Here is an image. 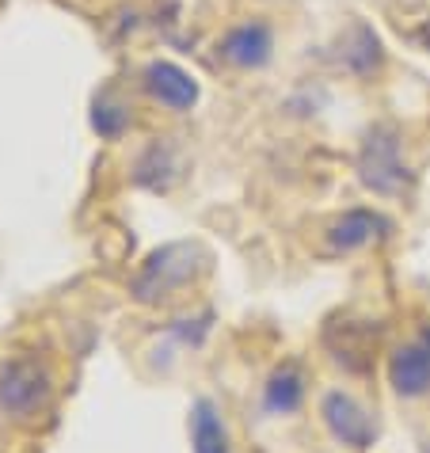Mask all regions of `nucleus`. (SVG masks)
<instances>
[{"mask_svg":"<svg viewBox=\"0 0 430 453\" xmlns=\"http://www.w3.org/2000/svg\"><path fill=\"white\" fill-rule=\"evenodd\" d=\"M142 88L153 104L168 107V111H180V115L183 111H195L198 96H202L198 81L183 65H175V61H149V65L142 69Z\"/></svg>","mask_w":430,"mask_h":453,"instance_id":"obj_7","label":"nucleus"},{"mask_svg":"<svg viewBox=\"0 0 430 453\" xmlns=\"http://www.w3.org/2000/svg\"><path fill=\"white\" fill-rule=\"evenodd\" d=\"M175 175H180V165H175V153L172 145H149L142 160H137L134 168V183L137 187H149V191H168L175 183Z\"/></svg>","mask_w":430,"mask_h":453,"instance_id":"obj_13","label":"nucleus"},{"mask_svg":"<svg viewBox=\"0 0 430 453\" xmlns=\"http://www.w3.org/2000/svg\"><path fill=\"white\" fill-rule=\"evenodd\" d=\"M354 168H358V180L365 191L381 198H403L415 183V172L403 160V134L392 122H377L365 130Z\"/></svg>","mask_w":430,"mask_h":453,"instance_id":"obj_2","label":"nucleus"},{"mask_svg":"<svg viewBox=\"0 0 430 453\" xmlns=\"http://www.w3.org/2000/svg\"><path fill=\"white\" fill-rule=\"evenodd\" d=\"M305 404V370L297 362H282L271 370L267 385H263V411L267 415H294Z\"/></svg>","mask_w":430,"mask_h":453,"instance_id":"obj_10","label":"nucleus"},{"mask_svg":"<svg viewBox=\"0 0 430 453\" xmlns=\"http://www.w3.org/2000/svg\"><path fill=\"white\" fill-rule=\"evenodd\" d=\"M218 58L229 69H240V73L267 69L271 58H274V27L259 16L233 23V27L218 39Z\"/></svg>","mask_w":430,"mask_h":453,"instance_id":"obj_4","label":"nucleus"},{"mask_svg":"<svg viewBox=\"0 0 430 453\" xmlns=\"http://www.w3.org/2000/svg\"><path fill=\"white\" fill-rule=\"evenodd\" d=\"M320 419L327 426V434H332L339 446H347V449H370L377 442L373 415L365 411L350 393H339V388L335 393H327L320 400Z\"/></svg>","mask_w":430,"mask_h":453,"instance_id":"obj_6","label":"nucleus"},{"mask_svg":"<svg viewBox=\"0 0 430 453\" xmlns=\"http://www.w3.org/2000/svg\"><path fill=\"white\" fill-rule=\"evenodd\" d=\"M206 267H210V251L198 241H172L145 256L142 271L130 282V294L142 305H164V301L180 297Z\"/></svg>","mask_w":430,"mask_h":453,"instance_id":"obj_1","label":"nucleus"},{"mask_svg":"<svg viewBox=\"0 0 430 453\" xmlns=\"http://www.w3.org/2000/svg\"><path fill=\"white\" fill-rule=\"evenodd\" d=\"M54 400V377L39 358H8L0 366V415L4 419H35Z\"/></svg>","mask_w":430,"mask_h":453,"instance_id":"obj_3","label":"nucleus"},{"mask_svg":"<svg viewBox=\"0 0 430 453\" xmlns=\"http://www.w3.org/2000/svg\"><path fill=\"white\" fill-rule=\"evenodd\" d=\"M339 65H343L350 77H377L385 65V46H381V35H377L370 23L354 19L350 27L339 35Z\"/></svg>","mask_w":430,"mask_h":453,"instance_id":"obj_9","label":"nucleus"},{"mask_svg":"<svg viewBox=\"0 0 430 453\" xmlns=\"http://www.w3.org/2000/svg\"><path fill=\"white\" fill-rule=\"evenodd\" d=\"M388 385L403 400L430 396V332L388 355Z\"/></svg>","mask_w":430,"mask_h":453,"instance_id":"obj_8","label":"nucleus"},{"mask_svg":"<svg viewBox=\"0 0 430 453\" xmlns=\"http://www.w3.org/2000/svg\"><path fill=\"white\" fill-rule=\"evenodd\" d=\"M388 233H392V221L381 210L354 206V210H343L324 229V251L327 256H350V251H365V248L381 244Z\"/></svg>","mask_w":430,"mask_h":453,"instance_id":"obj_5","label":"nucleus"},{"mask_svg":"<svg viewBox=\"0 0 430 453\" xmlns=\"http://www.w3.org/2000/svg\"><path fill=\"white\" fill-rule=\"evenodd\" d=\"M415 46L426 50V54H430V16L419 23V27H415Z\"/></svg>","mask_w":430,"mask_h":453,"instance_id":"obj_14","label":"nucleus"},{"mask_svg":"<svg viewBox=\"0 0 430 453\" xmlns=\"http://www.w3.org/2000/svg\"><path fill=\"white\" fill-rule=\"evenodd\" d=\"M191 453H233L229 426L210 396H198L191 404Z\"/></svg>","mask_w":430,"mask_h":453,"instance_id":"obj_11","label":"nucleus"},{"mask_svg":"<svg viewBox=\"0 0 430 453\" xmlns=\"http://www.w3.org/2000/svg\"><path fill=\"white\" fill-rule=\"evenodd\" d=\"M88 122H92V130L104 137V142H119V137L134 126V111L115 92H99L92 99V115H88Z\"/></svg>","mask_w":430,"mask_h":453,"instance_id":"obj_12","label":"nucleus"}]
</instances>
